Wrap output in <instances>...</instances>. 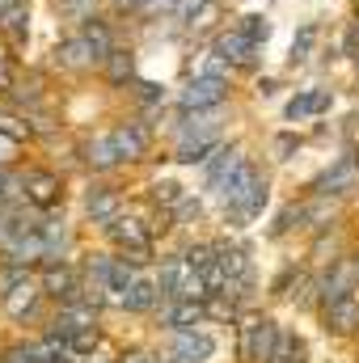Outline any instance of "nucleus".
<instances>
[{"instance_id": "1", "label": "nucleus", "mask_w": 359, "mask_h": 363, "mask_svg": "<svg viewBox=\"0 0 359 363\" xmlns=\"http://www.w3.org/2000/svg\"><path fill=\"white\" fill-rule=\"evenodd\" d=\"M228 97H233V81H228V77H211V72L199 68V72L178 89L174 106H178L182 114H186V110H220Z\"/></svg>"}, {"instance_id": "2", "label": "nucleus", "mask_w": 359, "mask_h": 363, "mask_svg": "<svg viewBox=\"0 0 359 363\" xmlns=\"http://www.w3.org/2000/svg\"><path fill=\"white\" fill-rule=\"evenodd\" d=\"M211 55H220V60H228L233 68H245V72H254L258 68V60H263V47L233 21V26H224L220 34H211Z\"/></svg>"}, {"instance_id": "3", "label": "nucleus", "mask_w": 359, "mask_h": 363, "mask_svg": "<svg viewBox=\"0 0 359 363\" xmlns=\"http://www.w3.org/2000/svg\"><path fill=\"white\" fill-rule=\"evenodd\" d=\"M359 186V157L355 152H343L330 169H321L317 178L309 182V194H326V199H347Z\"/></svg>"}, {"instance_id": "4", "label": "nucleus", "mask_w": 359, "mask_h": 363, "mask_svg": "<svg viewBox=\"0 0 359 363\" xmlns=\"http://www.w3.org/2000/svg\"><path fill=\"white\" fill-rule=\"evenodd\" d=\"M106 135H110V144H114V152H118L123 165H136V161L148 157V144H153V127H148V123L123 118V123H114Z\"/></svg>"}, {"instance_id": "5", "label": "nucleus", "mask_w": 359, "mask_h": 363, "mask_svg": "<svg viewBox=\"0 0 359 363\" xmlns=\"http://www.w3.org/2000/svg\"><path fill=\"white\" fill-rule=\"evenodd\" d=\"M51 60H55L60 72H72V77H85V72H93V68H101V55L93 51V43L81 34V30L68 34V38H60L55 51H51Z\"/></svg>"}, {"instance_id": "6", "label": "nucleus", "mask_w": 359, "mask_h": 363, "mask_svg": "<svg viewBox=\"0 0 359 363\" xmlns=\"http://www.w3.org/2000/svg\"><path fill=\"white\" fill-rule=\"evenodd\" d=\"M279 342V325L270 317H245L241 321V359L245 363H270Z\"/></svg>"}, {"instance_id": "7", "label": "nucleus", "mask_w": 359, "mask_h": 363, "mask_svg": "<svg viewBox=\"0 0 359 363\" xmlns=\"http://www.w3.org/2000/svg\"><path fill=\"white\" fill-rule=\"evenodd\" d=\"M21 194H26V203L30 207H38V211H55L60 207V199H64V178L55 174V169H26L21 174Z\"/></svg>"}, {"instance_id": "8", "label": "nucleus", "mask_w": 359, "mask_h": 363, "mask_svg": "<svg viewBox=\"0 0 359 363\" xmlns=\"http://www.w3.org/2000/svg\"><path fill=\"white\" fill-rule=\"evenodd\" d=\"M38 287L47 300H60V304H72V300H85V283L72 262H55V267H43L38 274Z\"/></svg>"}, {"instance_id": "9", "label": "nucleus", "mask_w": 359, "mask_h": 363, "mask_svg": "<svg viewBox=\"0 0 359 363\" xmlns=\"http://www.w3.org/2000/svg\"><path fill=\"white\" fill-rule=\"evenodd\" d=\"M330 106H334V89H326V85L296 89V97H287V106H283V123H304V118L330 114Z\"/></svg>"}, {"instance_id": "10", "label": "nucleus", "mask_w": 359, "mask_h": 363, "mask_svg": "<svg viewBox=\"0 0 359 363\" xmlns=\"http://www.w3.org/2000/svg\"><path fill=\"white\" fill-rule=\"evenodd\" d=\"M258 178H263V174H258V165L245 157V161H241L228 178L220 182V190H216V199L224 203V211H241V203L250 199V190L258 186Z\"/></svg>"}, {"instance_id": "11", "label": "nucleus", "mask_w": 359, "mask_h": 363, "mask_svg": "<svg viewBox=\"0 0 359 363\" xmlns=\"http://www.w3.org/2000/svg\"><path fill=\"white\" fill-rule=\"evenodd\" d=\"M355 283H359V267H355V258H334V262H330V271L317 279V287H321V304L347 300V296L355 291Z\"/></svg>"}, {"instance_id": "12", "label": "nucleus", "mask_w": 359, "mask_h": 363, "mask_svg": "<svg viewBox=\"0 0 359 363\" xmlns=\"http://www.w3.org/2000/svg\"><path fill=\"white\" fill-rule=\"evenodd\" d=\"M123 254H131V250H153V233L144 228V220H136V216H118L114 224H106L101 228Z\"/></svg>"}, {"instance_id": "13", "label": "nucleus", "mask_w": 359, "mask_h": 363, "mask_svg": "<svg viewBox=\"0 0 359 363\" xmlns=\"http://www.w3.org/2000/svg\"><path fill=\"white\" fill-rule=\"evenodd\" d=\"M157 308H161V325L170 334L174 330H194L199 321H207V300H165Z\"/></svg>"}, {"instance_id": "14", "label": "nucleus", "mask_w": 359, "mask_h": 363, "mask_svg": "<svg viewBox=\"0 0 359 363\" xmlns=\"http://www.w3.org/2000/svg\"><path fill=\"white\" fill-rule=\"evenodd\" d=\"M241 161H245V148H241V144H220V148L207 157V165H199V169H203V186H207V190H220V182L228 178Z\"/></svg>"}, {"instance_id": "15", "label": "nucleus", "mask_w": 359, "mask_h": 363, "mask_svg": "<svg viewBox=\"0 0 359 363\" xmlns=\"http://www.w3.org/2000/svg\"><path fill=\"white\" fill-rule=\"evenodd\" d=\"M85 216H89L93 224H114L118 216H123V194L114 190V186H89V194H85Z\"/></svg>"}, {"instance_id": "16", "label": "nucleus", "mask_w": 359, "mask_h": 363, "mask_svg": "<svg viewBox=\"0 0 359 363\" xmlns=\"http://www.w3.org/2000/svg\"><path fill=\"white\" fill-rule=\"evenodd\" d=\"M224 144V135H178L174 161L178 165H207V157Z\"/></svg>"}, {"instance_id": "17", "label": "nucleus", "mask_w": 359, "mask_h": 363, "mask_svg": "<svg viewBox=\"0 0 359 363\" xmlns=\"http://www.w3.org/2000/svg\"><path fill=\"white\" fill-rule=\"evenodd\" d=\"M0 38L9 43V51L26 47V38H30V4H26V0L0 13Z\"/></svg>"}, {"instance_id": "18", "label": "nucleus", "mask_w": 359, "mask_h": 363, "mask_svg": "<svg viewBox=\"0 0 359 363\" xmlns=\"http://www.w3.org/2000/svg\"><path fill=\"white\" fill-rule=\"evenodd\" d=\"M174 355L182 363H207L216 355V342L207 334H194V330H174Z\"/></svg>"}, {"instance_id": "19", "label": "nucleus", "mask_w": 359, "mask_h": 363, "mask_svg": "<svg viewBox=\"0 0 359 363\" xmlns=\"http://www.w3.org/2000/svg\"><path fill=\"white\" fill-rule=\"evenodd\" d=\"M321 321H326V330H334V334H355L359 330V300L347 296V300L321 304Z\"/></svg>"}, {"instance_id": "20", "label": "nucleus", "mask_w": 359, "mask_h": 363, "mask_svg": "<svg viewBox=\"0 0 359 363\" xmlns=\"http://www.w3.org/2000/svg\"><path fill=\"white\" fill-rule=\"evenodd\" d=\"M194 271V267H190V262H186V258H165V262H161V271H157V291H161V304H165V300H182V283H186V274Z\"/></svg>"}, {"instance_id": "21", "label": "nucleus", "mask_w": 359, "mask_h": 363, "mask_svg": "<svg viewBox=\"0 0 359 363\" xmlns=\"http://www.w3.org/2000/svg\"><path fill=\"white\" fill-rule=\"evenodd\" d=\"M101 77H106V85H114V89H127V85H136V55L131 51H110L106 55V64H101Z\"/></svg>"}, {"instance_id": "22", "label": "nucleus", "mask_w": 359, "mask_h": 363, "mask_svg": "<svg viewBox=\"0 0 359 363\" xmlns=\"http://www.w3.org/2000/svg\"><path fill=\"white\" fill-rule=\"evenodd\" d=\"M118 304H123L127 313H148V308H157V304H161L157 279H144V274H140V279H136V283L123 291V300H118Z\"/></svg>"}, {"instance_id": "23", "label": "nucleus", "mask_w": 359, "mask_h": 363, "mask_svg": "<svg viewBox=\"0 0 359 363\" xmlns=\"http://www.w3.org/2000/svg\"><path fill=\"white\" fill-rule=\"evenodd\" d=\"M85 165H89L93 174H114L123 161H118V152H114V144H110V135H97V140H89L85 148Z\"/></svg>"}, {"instance_id": "24", "label": "nucleus", "mask_w": 359, "mask_h": 363, "mask_svg": "<svg viewBox=\"0 0 359 363\" xmlns=\"http://www.w3.org/2000/svg\"><path fill=\"white\" fill-rule=\"evenodd\" d=\"M220 21H224V4H220V0H203V4L194 9V17L186 21L182 34H220V30H224Z\"/></svg>"}, {"instance_id": "25", "label": "nucleus", "mask_w": 359, "mask_h": 363, "mask_svg": "<svg viewBox=\"0 0 359 363\" xmlns=\"http://www.w3.org/2000/svg\"><path fill=\"white\" fill-rule=\"evenodd\" d=\"M317 38H321V26H317V21H304V26L296 30V38H292V51H287V64H292V68H300V64H309V55H313V47H317Z\"/></svg>"}, {"instance_id": "26", "label": "nucleus", "mask_w": 359, "mask_h": 363, "mask_svg": "<svg viewBox=\"0 0 359 363\" xmlns=\"http://www.w3.org/2000/svg\"><path fill=\"white\" fill-rule=\"evenodd\" d=\"M136 279H140V267H136V262H127V258L118 254V258H114V267H110L106 287H110V296H114V300H123V291H127Z\"/></svg>"}, {"instance_id": "27", "label": "nucleus", "mask_w": 359, "mask_h": 363, "mask_svg": "<svg viewBox=\"0 0 359 363\" xmlns=\"http://www.w3.org/2000/svg\"><path fill=\"white\" fill-rule=\"evenodd\" d=\"M300 148H304V135L292 131V127H287V131H275V140H270V157H275V161H292Z\"/></svg>"}, {"instance_id": "28", "label": "nucleus", "mask_w": 359, "mask_h": 363, "mask_svg": "<svg viewBox=\"0 0 359 363\" xmlns=\"http://www.w3.org/2000/svg\"><path fill=\"white\" fill-rule=\"evenodd\" d=\"M186 194H190V190H186L182 182H170V178L153 182V203H157V207H165V211H174Z\"/></svg>"}, {"instance_id": "29", "label": "nucleus", "mask_w": 359, "mask_h": 363, "mask_svg": "<svg viewBox=\"0 0 359 363\" xmlns=\"http://www.w3.org/2000/svg\"><path fill=\"white\" fill-rule=\"evenodd\" d=\"M21 283H30V267H21V262H0V300L13 296Z\"/></svg>"}, {"instance_id": "30", "label": "nucleus", "mask_w": 359, "mask_h": 363, "mask_svg": "<svg viewBox=\"0 0 359 363\" xmlns=\"http://www.w3.org/2000/svg\"><path fill=\"white\" fill-rule=\"evenodd\" d=\"M237 26H241V30H245L258 47H267V43H270V30H275V26H270V17H263V13H245V17H237Z\"/></svg>"}, {"instance_id": "31", "label": "nucleus", "mask_w": 359, "mask_h": 363, "mask_svg": "<svg viewBox=\"0 0 359 363\" xmlns=\"http://www.w3.org/2000/svg\"><path fill=\"white\" fill-rule=\"evenodd\" d=\"M131 89H136V97H140V106H148V114H153L157 106H165V97H170L165 85H157V81H136Z\"/></svg>"}, {"instance_id": "32", "label": "nucleus", "mask_w": 359, "mask_h": 363, "mask_svg": "<svg viewBox=\"0 0 359 363\" xmlns=\"http://www.w3.org/2000/svg\"><path fill=\"white\" fill-rule=\"evenodd\" d=\"M174 13H178V0H140V17L148 21H161V17L174 21Z\"/></svg>"}, {"instance_id": "33", "label": "nucleus", "mask_w": 359, "mask_h": 363, "mask_svg": "<svg viewBox=\"0 0 359 363\" xmlns=\"http://www.w3.org/2000/svg\"><path fill=\"white\" fill-rule=\"evenodd\" d=\"M182 258L199 271V267H207V262L216 258V245H211V241H194V245H186V250H182Z\"/></svg>"}, {"instance_id": "34", "label": "nucleus", "mask_w": 359, "mask_h": 363, "mask_svg": "<svg viewBox=\"0 0 359 363\" xmlns=\"http://www.w3.org/2000/svg\"><path fill=\"white\" fill-rule=\"evenodd\" d=\"M338 51H343L347 60H359V17H351V21L343 26V38H338Z\"/></svg>"}, {"instance_id": "35", "label": "nucleus", "mask_w": 359, "mask_h": 363, "mask_svg": "<svg viewBox=\"0 0 359 363\" xmlns=\"http://www.w3.org/2000/svg\"><path fill=\"white\" fill-rule=\"evenodd\" d=\"M292 224H304V216H300V207L292 203V207H283L279 216H275V224H270V237H283V233H292Z\"/></svg>"}, {"instance_id": "36", "label": "nucleus", "mask_w": 359, "mask_h": 363, "mask_svg": "<svg viewBox=\"0 0 359 363\" xmlns=\"http://www.w3.org/2000/svg\"><path fill=\"white\" fill-rule=\"evenodd\" d=\"M170 216H174V224H190V220H199V216H203V203H199L194 194H186L178 207L170 211Z\"/></svg>"}, {"instance_id": "37", "label": "nucleus", "mask_w": 359, "mask_h": 363, "mask_svg": "<svg viewBox=\"0 0 359 363\" xmlns=\"http://www.w3.org/2000/svg\"><path fill=\"white\" fill-rule=\"evenodd\" d=\"M296 355H300V347H296V338L279 330V342H275V355H270V363H296Z\"/></svg>"}, {"instance_id": "38", "label": "nucleus", "mask_w": 359, "mask_h": 363, "mask_svg": "<svg viewBox=\"0 0 359 363\" xmlns=\"http://www.w3.org/2000/svg\"><path fill=\"white\" fill-rule=\"evenodd\" d=\"M97 342H101V334H97V325H93V330H81L68 347H72V355H89V351H97Z\"/></svg>"}, {"instance_id": "39", "label": "nucleus", "mask_w": 359, "mask_h": 363, "mask_svg": "<svg viewBox=\"0 0 359 363\" xmlns=\"http://www.w3.org/2000/svg\"><path fill=\"white\" fill-rule=\"evenodd\" d=\"M0 363H38V355H34V347L17 342V347H4V355H0Z\"/></svg>"}, {"instance_id": "40", "label": "nucleus", "mask_w": 359, "mask_h": 363, "mask_svg": "<svg viewBox=\"0 0 359 363\" xmlns=\"http://www.w3.org/2000/svg\"><path fill=\"white\" fill-rule=\"evenodd\" d=\"M292 279H300V271H296V267H283V271H279V279L270 283V291H275V296H287V287H292Z\"/></svg>"}, {"instance_id": "41", "label": "nucleus", "mask_w": 359, "mask_h": 363, "mask_svg": "<svg viewBox=\"0 0 359 363\" xmlns=\"http://www.w3.org/2000/svg\"><path fill=\"white\" fill-rule=\"evenodd\" d=\"M110 17H140V0H110Z\"/></svg>"}, {"instance_id": "42", "label": "nucleus", "mask_w": 359, "mask_h": 363, "mask_svg": "<svg viewBox=\"0 0 359 363\" xmlns=\"http://www.w3.org/2000/svg\"><path fill=\"white\" fill-rule=\"evenodd\" d=\"M60 9H64V13H85V17H93L97 0H60Z\"/></svg>"}, {"instance_id": "43", "label": "nucleus", "mask_w": 359, "mask_h": 363, "mask_svg": "<svg viewBox=\"0 0 359 363\" xmlns=\"http://www.w3.org/2000/svg\"><path fill=\"white\" fill-rule=\"evenodd\" d=\"M275 89H279V81H275V77H258V85H254L258 97H275Z\"/></svg>"}, {"instance_id": "44", "label": "nucleus", "mask_w": 359, "mask_h": 363, "mask_svg": "<svg viewBox=\"0 0 359 363\" xmlns=\"http://www.w3.org/2000/svg\"><path fill=\"white\" fill-rule=\"evenodd\" d=\"M118 363H157L153 355H144V351H131V355H123Z\"/></svg>"}, {"instance_id": "45", "label": "nucleus", "mask_w": 359, "mask_h": 363, "mask_svg": "<svg viewBox=\"0 0 359 363\" xmlns=\"http://www.w3.org/2000/svg\"><path fill=\"white\" fill-rule=\"evenodd\" d=\"M13 4H21V0H0V13H4V9H13Z\"/></svg>"}, {"instance_id": "46", "label": "nucleus", "mask_w": 359, "mask_h": 363, "mask_svg": "<svg viewBox=\"0 0 359 363\" xmlns=\"http://www.w3.org/2000/svg\"><path fill=\"white\" fill-rule=\"evenodd\" d=\"M4 60H9V51H4V47H0V64H4Z\"/></svg>"}, {"instance_id": "47", "label": "nucleus", "mask_w": 359, "mask_h": 363, "mask_svg": "<svg viewBox=\"0 0 359 363\" xmlns=\"http://www.w3.org/2000/svg\"><path fill=\"white\" fill-rule=\"evenodd\" d=\"M355 68H359V60H355Z\"/></svg>"}, {"instance_id": "48", "label": "nucleus", "mask_w": 359, "mask_h": 363, "mask_svg": "<svg viewBox=\"0 0 359 363\" xmlns=\"http://www.w3.org/2000/svg\"><path fill=\"white\" fill-rule=\"evenodd\" d=\"M355 267H359V258H355Z\"/></svg>"}]
</instances>
